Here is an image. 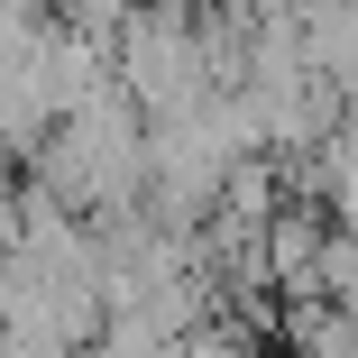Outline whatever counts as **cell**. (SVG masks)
I'll return each mask as SVG.
<instances>
[{"label": "cell", "mask_w": 358, "mask_h": 358, "mask_svg": "<svg viewBox=\"0 0 358 358\" xmlns=\"http://www.w3.org/2000/svg\"><path fill=\"white\" fill-rule=\"evenodd\" d=\"M19 248V166H0V257Z\"/></svg>", "instance_id": "7a4b0ae2"}, {"label": "cell", "mask_w": 358, "mask_h": 358, "mask_svg": "<svg viewBox=\"0 0 358 358\" xmlns=\"http://www.w3.org/2000/svg\"><path fill=\"white\" fill-rule=\"evenodd\" d=\"M110 83L138 110H193L202 83V46H193V0H129L120 28H110Z\"/></svg>", "instance_id": "6da1fadb"}, {"label": "cell", "mask_w": 358, "mask_h": 358, "mask_svg": "<svg viewBox=\"0 0 358 358\" xmlns=\"http://www.w3.org/2000/svg\"><path fill=\"white\" fill-rule=\"evenodd\" d=\"M28 10H64V0H28Z\"/></svg>", "instance_id": "3957f363"}]
</instances>
